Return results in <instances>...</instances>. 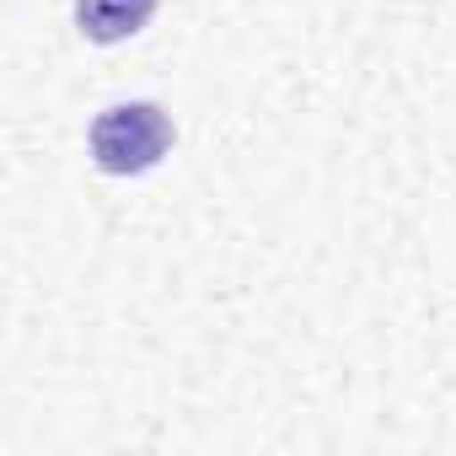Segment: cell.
Wrapping results in <instances>:
<instances>
[{
	"label": "cell",
	"mask_w": 456,
	"mask_h": 456,
	"mask_svg": "<svg viewBox=\"0 0 456 456\" xmlns=\"http://www.w3.org/2000/svg\"><path fill=\"white\" fill-rule=\"evenodd\" d=\"M172 151V118L156 102H118L92 124V161L113 177L151 172Z\"/></svg>",
	"instance_id": "6da1fadb"
},
{
	"label": "cell",
	"mask_w": 456,
	"mask_h": 456,
	"mask_svg": "<svg viewBox=\"0 0 456 456\" xmlns=\"http://www.w3.org/2000/svg\"><path fill=\"white\" fill-rule=\"evenodd\" d=\"M156 12V0H76V22L92 44H124L134 38Z\"/></svg>",
	"instance_id": "7a4b0ae2"
}]
</instances>
